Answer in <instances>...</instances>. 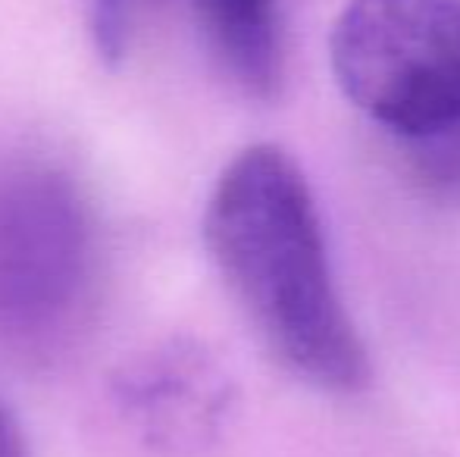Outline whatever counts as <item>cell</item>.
I'll use <instances>...</instances> for the list:
<instances>
[{
	"label": "cell",
	"mask_w": 460,
	"mask_h": 457,
	"mask_svg": "<svg viewBox=\"0 0 460 457\" xmlns=\"http://www.w3.org/2000/svg\"><path fill=\"white\" fill-rule=\"evenodd\" d=\"M204 244L285 370L335 395L367 389V345L335 288L310 182L285 147L261 141L226 163L204 207Z\"/></svg>",
	"instance_id": "6da1fadb"
},
{
	"label": "cell",
	"mask_w": 460,
	"mask_h": 457,
	"mask_svg": "<svg viewBox=\"0 0 460 457\" xmlns=\"http://www.w3.org/2000/svg\"><path fill=\"white\" fill-rule=\"evenodd\" d=\"M329 63L360 113L426 138L460 119V0H348Z\"/></svg>",
	"instance_id": "7a4b0ae2"
},
{
	"label": "cell",
	"mask_w": 460,
	"mask_h": 457,
	"mask_svg": "<svg viewBox=\"0 0 460 457\" xmlns=\"http://www.w3.org/2000/svg\"><path fill=\"white\" fill-rule=\"evenodd\" d=\"M97 226L82 189L57 166L25 163L0 176V332L44 345L92 298Z\"/></svg>",
	"instance_id": "3957f363"
},
{
	"label": "cell",
	"mask_w": 460,
	"mask_h": 457,
	"mask_svg": "<svg viewBox=\"0 0 460 457\" xmlns=\"http://www.w3.org/2000/svg\"><path fill=\"white\" fill-rule=\"evenodd\" d=\"M119 404L141 433L170 452H198L219 439L235 408L226 370L198 345H166L119 376Z\"/></svg>",
	"instance_id": "277c9868"
},
{
	"label": "cell",
	"mask_w": 460,
	"mask_h": 457,
	"mask_svg": "<svg viewBox=\"0 0 460 457\" xmlns=\"http://www.w3.org/2000/svg\"><path fill=\"white\" fill-rule=\"evenodd\" d=\"M213 54L244 94L273 101L285 79L279 0H198Z\"/></svg>",
	"instance_id": "5b68a950"
},
{
	"label": "cell",
	"mask_w": 460,
	"mask_h": 457,
	"mask_svg": "<svg viewBox=\"0 0 460 457\" xmlns=\"http://www.w3.org/2000/svg\"><path fill=\"white\" fill-rule=\"evenodd\" d=\"M417 151V172L438 189L460 185V119L426 138L411 141Z\"/></svg>",
	"instance_id": "8992f818"
},
{
	"label": "cell",
	"mask_w": 460,
	"mask_h": 457,
	"mask_svg": "<svg viewBox=\"0 0 460 457\" xmlns=\"http://www.w3.org/2000/svg\"><path fill=\"white\" fill-rule=\"evenodd\" d=\"M132 0H92V38L101 60L116 63L126 57Z\"/></svg>",
	"instance_id": "52a82bcc"
},
{
	"label": "cell",
	"mask_w": 460,
	"mask_h": 457,
	"mask_svg": "<svg viewBox=\"0 0 460 457\" xmlns=\"http://www.w3.org/2000/svg\"><path fill=\"white\" fill-rule=\"evenodd\" d=\"M0 457H29L22 429L4 401H0Z\"/></svg>",
	"instance_id": "ba28073f"
}]
</instances>
